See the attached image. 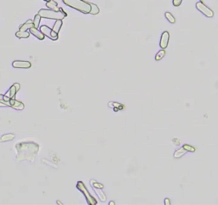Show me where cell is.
I'll return each mask as SVG.
<instances>
[{"label":"cell","mask_w":218,"mask_h":205,"mask_svg":"<svg viewBox=\"0 0 218 205\" xmlns=\"http://www.w3.org/2000/svg\"><path fill=\"white\" fill-rule=\"evenodd\" d=\"M15 149L17 151L16 159L21 162L24 160H28L33 162L36 155L38 152L39 147L34 142H21L15 145Z\"/></svg>","instance_id":"cell-1"},{"label":"cell","mask_w":218,"mask_h":205,"mask_svg":"<svg viewBox=\"0 0 218 205\" xmlns=\"http://www.w3.org/2000/svg\"><path fill=\"white\" fill-rule=\"evenodd\" d=\"M62 2L68 7H71L83 14H89L91 10L90 3H88L85 0H62Z\"/></svg>","instance_id":"cell-2"},{"label":"cell","mask_w":218,"mask_h":205,"mask_svg":"<svg viewBox=\"0 0 218 205\" xmlns=\"http://www.w3.org/2000/svg\"><path fill=\"white\" fill-rule=\"evenodd\" d=\"M41 18H46V19H51V20H63L67 16V14L61 8L58 11H54L52 10H46L42 9L38 13Z\"/></svg>","instance_id":"cell-3"},{"label":"cell","mask_w":218,"mask_h":205,"mask_svg":"<svg viewBox=\"0 0 218 205\" xmlns=\"http://www.w3.org/2000/svg\"><path fill=\"white\" fill-rule=\"evenodd\" d=\"M77 188L79 190V192H82V193L85 195V197L86 198V201H87V203L89 205H96L97 204V201H96V199L95 198V197H93L89 192V191L87 190V188L85 187V184L84 182H82V181H78V182L77 183Z\"/></svg>","instance_id":"cell-4"},{"label":"cell","mask_w":218,"mask_h":205,"mask_svg":"<svg viewBox=\"0 0 218 205\" xmlns=\"http://www.w3.org/2000/svg\"><path fill=\"white\" fill-rule=\"evenodd\" d=\"M196 8L198 10L201 12L203 15H205V16H207L209 18H211L214 16V12L211 10L209 7H207L203 2H198L196 3Z\"/></svg>","instance_id":"cell-5"},{"label":"cell","mask_w":218,"mask_h":205,"mask_svg":"<svg viewBox=\"0 0 218 205\" xmlns=\"http://www.w3.org/2000/svg\"><path fill=\"white\" fill-rule=\"evenodd\" d=\"M20 90V84L19 83H14L9 90L6 92L5 95H3V100L4 101H10V99H15V96L17 91Z\"/></svg>","instance_id":"cell-6"},{"label":"cell","mask_w":218,"mask_h":205,"mask_svg":"<svg viewBox=\"0 0 218 205\" xmlns=\"http://www.w3.org/2000/svg\"><path fill=\"white\" fill-rule=\"evenodd\" d=\"M40 31H41V33L44 35V36H47L49 38H50L51 40H57L58 39V33H54V31L51 29V28H50L48 26H42L41 27H40Z\"/></svg>","instance_id":"cell-7"},{"label":"cell","mask_w":218,"mask_h":205,"mask_svg":"<svg viewBox=\"0 0 218 205\" xmlns=\"http://www.w3.org/2000/svg\"><path fill=\"white\" fill-rule=\"evenodd\" d=\"M12 67L14 68L28 69L32 67V64L30 61H27V60H15L12 63Z\"/></svg>","instance_id":"cell-8"},{"label":"cell","mask_w":218,"mask_h":205,"mask_svg":"<svg viewBox=\"0 0 218 205\" xmlns=\"http://www.w3.org/2000/svg\"><path fill=\"white\" fill-rule=\"evenodd\" d=\"M169 40H170V33L167 31H165L161 35V38L159 42V46L162 49H165L167 48V46L169 44Z\"/></svg>","instance_id":"cell-9"},{"label":"cell","mask_w":218,"mask_h":205,"mask_svg":"<svg viewBox=\"0 0 218 205\" xmlns=\"http://www.w3.org/2000/svg\"><path fill=\"white\" fill-rule=\"evenodd\" d=\"M29 33L30 34H33V36H35L37 38H38L39 40H44V36L40 30H38V28H35V27H32L29 29Z\"/></svg>","instance_id":"cell-10"},{"label":"cell","mask_w":218,"mask_h":205,"mask_svg":"<svg viewBox=\"0 0 218 205\" xmlns=\"http://www.w3.org/2000/svg\"><path fill=\"white\" fill-rule=\"evenodd\" d=\"M32 27H33V20H27L24 24H22V25L20 26V30H19V31L26 32V31L29 30V29L32 28Z\"/></svg>","instance_id":"cell-11"},{"label":"cell","mask_w":218,"mask_h":205,"mask_svg":"<svg viewBox=\"0 0 218 205\" xmlns=\"http://www.w3.org/2000/svg\"><path fill=\"white\" fill-rule=\"evenodd\" d=\"M46 7H48L49 10H54V11H58L60 10V8L58 7L57 3L54 0H50L49 2H46Z\"/></svg>","instance_id":"cell-12"},{"label":"cell","mask_w":218,"mask_h":205,"mask_svg":"<svg viewBox=\"0 0 218 205\" xmlns=\"http://www.w3.org/2000/svg\"><path fill=\"white\" fill-rule=\"evenodd\" d=\"M62 24H63L62 23V20H56L55 22H54V26H53V27H52V30L54 31V33H59L60 31H61V28L62 26Z\"/></svg>","instance_id":"cell-13"},{"label":"cell","mask_w":218,"mask_h":205,"mask_svg":"<svg viewBox=\"0 0 218 205\" xmlns=\"http://www.w3.org/2000/svg\"><path fill=\"white\" fill-rule=\"evenodd\" d=\"M93 189H94V191L96 192L98 197L100 198V200H101V202H105V201L107 200V197H106L105 193L101 191V188H94V187H93Z\"/></svg>","instance_id":"cell-14"},{"label":"cell","mask_w":218,"mask_h":205,"mask_svg":"<svg viewBox=\"0 0 218 205\" xmlns=\"http://www.w3.org/2000/svg\"><path fill=\"white\" fill-rule=\"evenodd\" d=\"M187 152V151L183 147L178 149V150H176V151H175L174 158H182L183 155H185Z\"/></svg>","instance_id":"cell-15"},{"label":"cell","mask_w":218,"mask_h":205,"mask_svg":"<svg viewBox=\"0 0 218 205\" xmlns=\"http://www.w3.org/2000/svg\"><path fill=\"white\" fill-rule=\"evenodd\" d=\"M14 138H15V135H13V134H6V135L2 136V137L0 138V141L1 142L10 141V140H12Z\"/></svg>","instance_id":"cell-16"},{"label":"cell","mask_w":218,"mask_h":205,"mask_svg":"<svg viewBox=\"0 0 218 205\" xmlns=\"http://www.w3.org/2000/svg\"><path fill=\"white\" fill-rule=\"evenodd\" d=\"M15 36L19 38H27L29 36H30V33L28 32H23V31H18L15 33Z\"/></svg>","instance_id":"cell-17"},{"label":"cell","mask_w":218,"mask_h":205,"mask_svg":"<svg viewBox=\"0 0 218 205\" xmlns=\"http://www.w3.org/2000/svg\"><path fill=\"white\" fill-rule=\"evenodd\" d=\"M40 22H41V17L38 14H37L35 16H34V20L33 21V27L35 28H38L39 27V24H40Z\"/></svg>","instance_id":"cell-18"},{"label":"cell","mask_w":218,"mask_h":205,"mask_svg":"<svg viewBox=\"0 0 218 205\" xmlns=\"http://www.w3.org/2000/svg\"><path fill=\"white\" fill-rule=\"evenodd\" d=\"M164 15H165V18L167 19V21H168L170 23L174 24V23L175 22V18L173 16V15H172L171 13H170V12H166V13L164 14Z\"/></svg>","instance_id":"cell-19"},{"label":"cell","mask_w":218,"mask_h":205,"mask_svg":"<svg viewBox=\"0 0 218 205\" xmlns=\"http://www.w3.org/2000/svg\"><path fill=\"white\" fill-rule=\"evenodd\" d=\"M90 6H91V10H90V12H89V14H91V15H97L99 13V8L98 6L96 5V4H95V3H90Z\"/></svg>","instance_id":"cell-20"},{"label":"cell","mask_w":218,"mask_h":205,"mask_svg":"<svg viewBox=\"0 0 218 205\" xmlns=\"http://www.w3.org/2000/svg\"><path fill=\"white\" fill-rule=\"evenodd\" d=\"M164 56H165V51H164V49H162V50H160V51H159L157 53V55L155 56V60H160L162 58H164Z\"/></svg>","instance_id":"cell-21"},{"label":"cell","mask_w":218,"mask_h":205,"mask_svg":"<svg viewBox=\"0 0 218 205\" xmlns=\"http://www.w3.org/2000/svg\"><path fill=\"white\" fill-rule=\"evenodd\" d=\"M90 184H91L92 187H94V188H103L104 187V186L102 184H100L97 181H96L95 180H91Z\"/></svg>","instance_id":"cell-22"},{"label":"cell","mask_w":218,"mask_h":205,"mask_svg":"<svg viewBox=\"0 0 218 205\" xmlns=\"http://www.w3.org/2000/svg\"><path fill=\"white\" fill-rule=\"evenodd\" d=\"M182 147L185 149L187 151H190V152H194L195 151V148L193 147H191V146H189V145H184Z\"/></svg>","instance_id":"cell-23"},{"label":"cell","mask_w":218,"mask_h":205,"mask_svg":"<svg viewBox=\"0 0 218 205\" xmlns=\"http://www.w3.org/2000/svg\"><path fill=\"white\" fill-rule=\"evenodd\" d=\"M108 106H112V107H119V109H120V108H124V106H122V105H120L119 103H117V102H111V103H109L108 104Z\"/></svg>","instance_id":"cell-24"},{"label":"cell","mask_w":218,"mask_h":205,"mask_svg":"<svg viewBox=\"0 0 218 205\" xmlns=\"http://www.w3.org/2000/svg\"><path fill=\"white\" fill-rule=\"evenodd\" d=\"M172 3H173V5H174V6L178 7V6H180L181 3H182V0H173Z\"/></svg>","instance_id":"cell-25"},{"label":"cell","mask_w":218,"mask_h":205,"mask_svg":"<svg viewBox=\"0 0 218 205\" xmlns=\"http://www.w3.org/2000/svg\"><path fill=\"white\" fill-rule=\"evenodd\" d=\"M164 204L166 205H170V200L169 198H165L164 199Z\"/></svg>","instance_id":"cell-26"},{"label":"cell","mask_w":218,"mask_h":205,"mask_svg":"<svg viewBox=\"0 0 218 205\" xmlns=\"http://www.w3.org/2000/svg\"><path fill=\"white\" fill-rule=\"evenodd\" d=\"M0 100H3V95L0 94Z\"/></svg>","instance_id":"cell-27"},{"label":"cell","mask_w":218,"mask_h":205,"mask_svg":"<svg viewBox=\"0 0 218 205\" xmlns=\"http://www.w3.org/2000/svg\"><path fill=\"white\" fill-rule=\"evenodd\" d=\"M110 204L113 205V204H114V202H110Z\"/></svg>","instance_id":"cell-28"},{"label":"cell","mask_w":218,"mask_h":205,"mask_svg":"<svg viewBox=\"0 0 218 205\" xmlns=\"http://www.w3.org/2000/svg\"><path fill=\"white\" fill-rule=\"evenodd\" d=\"M44 1H45V2H49L50 0H44Z\"/></svg>","instance_id":"cell-29"}]
</instances>
